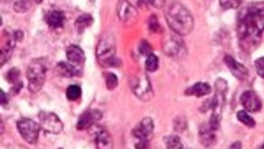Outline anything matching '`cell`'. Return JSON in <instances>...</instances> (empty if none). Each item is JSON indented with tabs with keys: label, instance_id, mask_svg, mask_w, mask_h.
<instances>
[{
	"label": "cell",
	"instance_id": "cell-11",
	"mask_svg": "<svg viewBox=\"0 0 264 149\" xmlns=\"http://www.w3.org/2000/svg\"><path fill=\"white\" fill-rule=\"evenodd\" d=\"M117 14L118 18L125 25L130 26L137 22V9H135L128 0H119L117 6Z\"/></svg>",
	"mask_w": 264,
	"mask_h": 149
},
{
	"label": "cell",
	"instance_id": "cell-32",
	"mask_svg": "<svg viewBox=\"0 0 264 149\" xmlns=\"http://www.w3.org/2000/svg\"><path fill=\"white\" fill-rule=\"evenodd\" d=\"M29 9V1L28 0H18L14 5V9L16 12L22 13L26 12Z\"/></svg>",
	"mask_w": 264,
	"mask_h": 149
},
{
	"label": "cell",
	"instance_id": "cell-38",
	"mask_svg": "<svg viewBox=\"0 0 264 149\" xmlns=\"http://www.w3.org/2000/svg\"><path fill=\"white\" fill-rule=\"evenodd\" d=\"M36 2H37V4H40V3L43 2V0H36Z\"/></svg>",
	"mask_w": 264,
	"mask_h": 149
},
{
	"label": "cell",
	"instance_id": "cell-27",
	"mask_svg": "<svg viewBox=\"0 0 264 149\" xmlns=\"http://www.w3.org/2000/svg\"><path fill=\"white\" fill-rule=\"evenodd\" d=\"M187 119L184 117H176L175 121H174V130L178 133H182L183 131L187 129Z\"/></svg>",
	"mask_w": 264,
	"mask_h": 149
},
{
	"label": "cell",
	"instance_id": "cell-8",
	"mask_svg": "<svg viewBox=\"0 0 264 149\" xmlns=\"http://www.w3.org/2000/svg\"><path fill=\"white\" fill-rule=\"evenodd\" d=\"M17 127L22 138L28 144H37L41 127L38 124L32 119L22 118L17 122Z\"/></svg>",
	"mask_w": 264,
	"mask_h": 149
},
{
	"label": "cell",
	"instance_id": "cell-15",
	"mask_svg": "<svg viewBox=\"0 0 264 149\" xmlns=\"http://www.w3.org/2000/svg\"><path fill=\"white\" fill-rule=\"evenodd\" d=\"M66 58L70 63L80 67L85 62V54L80 46L71 45L66 49Z\"/></svg>",
	"mask_w": 264,
	"mask_h": 149
},
{
	"label": "cell",
	"instance_id": "cell-17",
	"mask_svg": "<svg viewBox=\"0 0 264 149\" xmlns=\"http://www.w3.org/2000/svg\"><path fill=\"white\" fill-rule=\"evenodd\" d=\"M56 72L60 76L66 77V78L82 75V70L80 67L65 62H61L56 65Z\"/></svg>",
	"mask_w": 264,
	"mask_h": 149
},
{
	"label": "cell",
	"instance_id": "cell-20",
	"mask_svg": "<svg viewBox=\"0 0 264 149\" xmlns=\"http://www.w3.org/2000/svg\"><path fill=\"white\" fill-rule=\"evenodd\" d=\"M173 37L174 36H172L164 45L165 53L171 57L178 55L183 47L182 44H180V41L177 40Z\"/></svg>",
	"mask_w": 264,
	"mask_h": 149
},
{
	"label": "cell",
	"instance_id": "cell-34",
	"mask_svg": "<svg viewBox=\"0 0 264 149\" xmlns=\"http://www.w3.org/2000/svg\"><path fill=\"white\" fill-rule=\"evenodd\" d=\"M22 88H23V82L22 81H19L18 82H16L14 86L10 90V95L16 96V95L19 94L20 90H22Z\"/></svg>",
	"mask_w": 264,
	"mask_h": 149
},
{
	"label": "cell",
	"instance_id": "cell-23",
	"mask_svg": "<svg viewBox=\"0 0 264 149\" xmlns=\"http://www.w3.org/2000/svg\"><path fill=\"white\" fill-rule=\"evenodd\" d=\"M164 143L169 149H181L183 144L178 135H169L164 138Z\"/></svg>",
	"mask_w": 264,
	"mask_h": 149
},
{
	"label": "cell",
	"instance_id": "cell-16",
	"mask_svg": "<svg viewBox=\"0 0 264 149\" xmlns=\"http://www.w3.org/2000/svg\"><path fill=\"white\" fill-rule=\"evenodd\" d=\"M64 21H65V15L61 10H51L46 14V24L54 30L63 28Z\"/></svg>",
	"mask_w": 264,
	"mask_h": 149
},
{
	"label": "cell",
	"instance_id": "cell-37",
	"mask_svg": "<svg viewBox=\"0 0 264 149\" xmlns=\"http://www.w3.org/2000/svg\"><path fill=\"white\" fill-rule=\"evenodd\" d=\"M234 147H236V148H241V143H235V144H232V146H231V148H234Z\"/></svg>",
	"mask_w": 264,
	"mask_h": 149
},
{
	"label": "cell",
	"instance_id": "cell-5",
	"mask_svg": "<svg viewBox=\"0 0 264 149\" xmlns=\"http://www.w3.org/2000/svg\"><path fill=\"white\" fill-rule=\"evenodd\" d=\"M47 72V63L46 59H34L29 63L27 72L28 80V90L31 93H37L40 91L45 84Z\"/></svg>",
	"mask_w": 264,
	"mask_h": 149
},
{
	"label": "cell",
	"instance_id": "cell-4",
	"mask_svg": "<svg viewBox=\"0 0 264 149\" xmlns=\"http://www.w3.org/2000/svg\"><path fill=\"white\" fill-rule=\"evenodd\" d=\"M215 95L214 97V106L212 108V117L210 118L209 126L214 131L218 130L221 126L223 117V108L226 100L228 83L223 78H218L215 81Z\"/></svg>",
	"mask_w": 264,
	"mask_h": 149
},
{
	"label": "cell",
	"instance_id": "cell-25",
	"mask_svg": "<svg viewBox=\"0 0 264 149\" xmlns=\"http://www.w3.org/2000/svg\"><path fill=\"white\" fill-rule=\"evenodd\" d=\"M237 117L239 119V121L241 122L243 125H245L248 127H254L256 125V122L252 117H250V115L246 111L241 110L237 113Z\"/></svg>",
	"mask_w": 264,
	"mask_h": 149
},
{
	"label": "cell",
	"instance_id": "cell-19",
	"mask_svg": "<svg viewBox=\"0 0 264 149\" xmlns=\"http://www.w3.org/2000/svg\"><path fill=\"white\" fill-rule=\"evenodd\" d=\"M201 143L205 147H209L215 144L216 136L214 135V130L208 126H201L199 130Z\"/></svg>",
	"mask_w": 264,
	"mask_h": 149
},
{
	"label": "cell",
	"instance_id": "cell-22",
	"mask_svg": "<svg viewBox=\"0 0 264 149\" xmlns=\"http://www.w3.org/2000/svg\"><path fill=\"white\" fill-rule=\"evenodd\" d=\"M66 98L70 101H75L81 98L82 96V89L78 85L69 86L65 92Z\"/></svg>",
	"mask_w": 264,
	"mask_h": 149
},
{
	"label": "cell",
	"instance_id": "cell-39",
	"mask_svg": "<svg viewBox=\"0 0 264 149\" xmlns=\"http://www.w3.org/2000/svg\"><path fill=\"white\" fill-rule=\"evenodd\" d=\"M261 147H262V148H264V144H263V145H262V146H261Z\"/></svg>",
	"mask_w": 264,
	"mask_h": 149
},
{
	"label": "cell",
	"instance_id": "cell-10",
	"mask_svg": "<svg viewBox=\"0 0 264 149\" xmlns=\"http://www.w3.org/2000/svg\"><path fill=\"white\" fill-rule=\"evenodd\" d=\"M90 135L93 137L96 147L99 149H110L113 147V141L109 132L103 126L93 125L89 129Z\"/></svg>",
	"mask_w": 264,
	"mask_h": 149
},
{
	"label": "cell",
	"instance_id": "cell-30",
	"mask_svg": "<svg viewBox=\"0 0 264 149\" xmlns=\"http://www.w3.org/2000/svg\"><path fill=\"white\" fill-rule=\"evenodd\" d=\"M149 27H150V30L154 33H160L162 31V27L160 26V22L155 15H152L151 18L149 19Z\"/></svg>",
	"mask_w": 264,
	"mask_h": 149
},
{
	"label": "cell",
	"instance_id": "cell-31",
	"mask_svg": "<svg viewBox=\"0 0 264 149\" xmlns=\"http://www.w3.org/2000/svg\"><path fill=\"white\" fill-rule=\"evenodd\" d=\"M139 51L140 54H142L143 56H149L150 54H152V48L149 42L146 40H142L141 44L139 45Z\"/></svg>",
	"mask_w": 264,
	"mask_h": 149
},
{
	"label": "cell",
	"instance_id": "cell-24",
	"mask_svg": "<svg viewBox=\"0 0 264 149\" xmlns=\"http://www.w3.org/2000/svg\"><path fill=\"white\" fill-rule=\"evenodd\" d=\"M145 67L148 72H156L159 68V58L155 54H151L147 56L146 62H145Z\"/></svg>",
	"mask_w": 264,
	"mask_h": 149
},
{
	"label": "cell",
	"instance_id": "cell-21",
	"mask_svg": "<svg viewBox=\"0 0 264 149\" xmlns=\"http://www.w3.org/2000/svg\"><path fill=\"white\" fill-rule=\"evenodd\" d=\"M93 21H94V19L91 17V15L83 14V15H81L76 18L74 25L77 29L78 33L82 34V32L84 31L86 28L91 27V25L93 24Z\"/></svg>",
	"mask_w": 264,
	"mask_h": 149
},
{
	"label": "cell",
	"instance_id": "cell-33",
	"mask_svg": "<svg viewBox=\"0 0 264 149\" xmlns=\"http://www.w3.org/2000/svg\"><path fill=\"white\" fill-rule=\"evenodd\" d=\"M255 68L259 76L264 79V57H259L255 61Z\"/></svg>",
	"mask_w": 264,
	"mask_h": 149
},
{
	"label": "cell",
	"instance_id": "cell-2",
	"mask_svg": "<svg viewBox=\"0 0 264 149\" xmlns=\"http://www.w3.org/2000/svg\"><path fill=\"white\" fill-rule=\"evenodd\" d=\"M166 20L169 27L181 36L189 35L195 26L191 12L180 2H173L166 11Z\"/></svg>",
	"mask_w": 264,
	"mask_h": 149
},
{
	"label": "cell",
	"instance_id": "cell-9",
	"mask_svg": "<svg viewBox=\"0 0 264 149\" xmlns=\"http://www.w3.org/2000/svg\"><path fill=\"white\" fill-rule=\"evenodd\" d=\"M39 122L42 129L52 135H59L64 130V124L55 113L41 111L39 113Z\"/></svg>",
	"mask_w": 264,
	"mask_h": 149
},
{
	"label": "cell",
	"instance_id": "cell-36",
	"mask_svg": "<svg viewBox=\"0 0 264 149\" xmlns=\"http://www.w3.org/2000/svg\"><path fill=\"white\" fill-rule=\"evenodd\" d=\"M0 101H1V105L2 106H5L9 102V99H8V96L6 94L5 92L3 90H0Z\"/></svg>",
	"mask_w": 264,
	"mask_h": 149
},
{
	"label": "cell",
	"instance_id": "cell-26",
	"mask_svg": "<svg viewBox=\"0 0 264 149\" xmlns=\"http://www.w3.org/2000/svg\"><path fill=\"white\" fill-rule=\"evenodd\" d=\"M106 87L109 90H113L118 87V77L116 76L114 73L111 72H108L106 74Z\"/></svg>",
	"mask_w": 264,
	"mask_h": 149
},
{
	"label": "cell",
	"instance_id": "cell-18",
	"mask_svg": "<svg viewBox=\"0 0 264 149\" xmlns=\"http://www.w3.org/2000/svg\"><path fill=\"white\" fill-rule=\"evenodd\" d=\"M212 92V87L206 83V82H196V84L189 87L186 91L185 94L187 96H196V98H201L206 95L210 94Z\"/></svg>",
	"mask_w": 264,
	"mask_h": 149
},
{
	"label": "cell",
	"instance_id": "cell-28",
	"mask_svg": "<svg viewBox=\"0 0 264 149\" xmlns=\"http://www.w3.org/2000/svg\"><path fill=\"white\" fill-rule=\"evenodd\" d=\"M19 76H20V72H19V69L12 68V69H10L9 72H7L5 78L9 83L15 84L16 82L19 81Z\"/></svg>",
	"mask_w": 264,
	"mask_h": 149
},
{
	"label": "cell",
	"instance_id": "cell-6",
	"mask_svg": "<svg viewBox=\"0 0 264 149\" xmlns=\"http://www.w3.org/2000/svg\"><path fill=\"white\" fill-rule=\"evenodd\" d=\"M154 123L151 117H145L132 130V135L137 140L136 148H148L153 135Z\"/></svg>",
	"mask_w": 264,
	"mask_h": 149
},
{
	"label": "cell",
	"instance_id": "cell-13",
	"mask_svg": "<svg viewBox=\"0 0 264 149\" xmlns=\"http://www.w3.org/2000/svg\"><path fill=\"white\" fill-rule=\"evenodd\" d=\"M102 117V113L98 109H90L82 114L79 118L76 125L78 130H88L90 127L95 125Z\"/></svg>",
	"mask_w": 264,
	"mask_h": 149
},
{
	"label": "cell",
	"instance_id": "cell-1",
	"mask_svg": "<svg viewBox=\"0 0 264 149\" xmlns=\"http://www.w3.org/2000/svg\"><path fill=\"white\" fill-rule=\"evenodd\" d=\"M264 33V7L250 5L241 9L237 19L239 45L246 53L259 47Z\"/></svg>",
	"mask_w": 264,
	"mask_h": 149
},
{
	"label": "cell",
	"instance_id": "cell-29",
	"mask_svg": "<svg viewBox=\"0 0 264 149\" xmlns=\"http://www.w3.org/2000/svg\"><path fill=\"white\" fill-rule=\"evenodd\" d=\"M243 0H220V6L224 9H234L239 8Z\"/></svg>",
	"mask_w": 264,
	"mask_h": 149
},
{
	"label": "cell",
	"instance_id": "cell-12",
	"mask_svg": "<svg viewBox=\"0 0 264 149\" xmlns=\"http://www.w3.org/2000/svg\"><path fill=\"white\" fill-rule=\"evenodd\" d=\"M241 103L247 111L251 113L259 112L262 108V102L259 96L252 90L244 91L241 96Z\"/></svg>",
	"mask_w": 264,
	"mask_h": 149
},
{
	"label": "cell",
	"instance_id": "cell-35",
	"mask_svg": "<svg viewBox=\"0 0 264 149\" xmlns=\"http://www.w3.org/2000/svg\"><path fill=\"white\" fill-rule=\"evenodd\" d=\"M165 1L166 0H148V2H150L156 9H161L164 5Z\"/></svg>",
	"mask_w": 264,
	"mask_h": 149
},
{
	"label": "cell",
	"instance_id": "cell-7",
	"mask_svg": "<svg viewBox=\"0 0 264 149\" xmlns=\"http://www.w3.org/2000/svg\"><path fill=\"white\" fill-rule=\"evenodd\" d=\"M131 90L138 99L143 102H148L153 97V90L151 81L144 73H142L133 79Z\"/></svg>",
	"mask_w": 264,
	"mask_h": 149
},
{
	"label": "cell",
	"instance_id": "cell-3",
	"mask_svg": "<svg viewBox=\"0 0 264 149\" xmlns=\"http://www.w3.org/2000/svg\"><path fill=\"white\" fill-rule=\"evenodd\" d=\"M97 60L102 67H118L121 62L116 57V41L112 35H104L100 38L96 49Z\"/></svg>",
	"mask_w": 264,
	"mask_h": 149
},
{
	"label": "cell",
	"instance_id": "cell-14",
	"mask_svg": "<svg viewBox=\"0 0 264 149\" xmlns=\"http://www.w3.org/2000/svg\"><path fill=\"white\" fill-rule=\"evenodd\" d=\"M224 63L226 64L230 72H232V75L236 78L239 81H245L246 79L249 77V71L248 69L241 63L237 62L235 59L233 58L231 55L226 54L224 56Z\"/></svg>",
	"mask_w": 264,
	"mask_h": 149
}]
</instances>
